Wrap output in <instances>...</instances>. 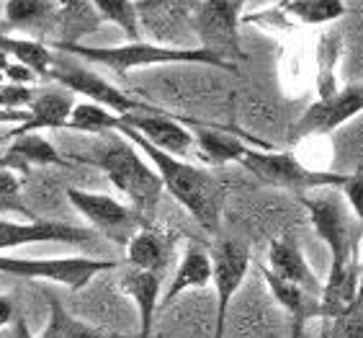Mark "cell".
<instances>
[{
  "instance_id": "1",
  "label": "cell",
  "mask_w": 363,
  "mask_h": 338,
  "mask_svg": "<svg viewBox=\"0 0 363 338\" xmlns=\"http://www.w3.org/2000/svg\"><path fill=\"white\" fill-rule=\"evenodd\" d=\"M116 132L129 137V140L150 158V163H152L155 170H157V176H160L162 186H165V191H168L183 209L189 212L196 225L209 235L217 233L219 225H222L224 199H227V186H224L222 178L206 168L191 165V163H186L183 158H175V156H170V153L157 150L155 145H150L137 129L129 127L124 119H121Z\"/></svg>"
},
{
  "instance_id": "2",
  "label": "cell",
  "mask_w": 363,
  "mask_h": 338,
  "mask_svg": "<svg viewBox=\"0 0 363 338\" xmlns=\"http://www.w3.org/2000/svg\"><path fill=\"white\" fill-rule=\"evenodd\" d=\"M77 160L104 170L106 178L113 183V189L126 199V205L134 207L145 219L160 205L165 186L157 170L142 158V150L121 132L101 134V140L93 145L91 153L77 156Z\"/></svg>"
},
{
  "instance_id": "3",
  "label": "cell",
  "mask_w": 363,
  "mask_h": 338,
  "mask_svg": "<svg viewBox=\"0 0 363 338\" xmlns=\"http://www.w3.org/2000/svg\"><path fill=\"white\" fill-rule=\"evenodd\" d=\"M52 50H65L85 62L104 65L108 70L126 75L137 67H157V65H209L219 70H232L230 65L201 47H170L157 42H126L119 47H85L83 42H55Z\"/></svg>"
},
{
  "instance_id": "4",
  "label": "cell",
  "mask_w": 363,
  "mask_h": 338,
  "mask_svg": "<svg viewBox=\"0 0 363 338\" xmlns=\"http://www.w3.org/2000/svg\"><path fill=\"white\" fill-rule=\"evenodd\" d=\"M119 266L113 258H93V256H60V258H18L0 256V274L18 276L28 282H49L62 287L85 289L101 274H108Z\"/></svg>"
},
{
  "instance_id": "5",
  "label": "cell",
  "mask_w": 363,
  "mask_h": 338,
  "mask_svg": "<svg viewBox=\"0 0 363 338\" xmlns=\"http://www.w3.org/2000/svg\"><path fill=\"white\" fill-rule=\"evenodd\" d=\"M245 170H250L258 181L276 186V189L296 191H325V189H340L345 183L348 173H333V170H315L299 163L291 153H273V150L250 148L247 156L240 163Z\"/></svg>"
},
{
  "instance_id": "6",
  "label": "cell",
  "mask_w": 363,
  "mask_h": 338,
  "mask_svg": "<svg viewBox=\"0 0 363 338\" xmlns=\"http://www.w3.org/2000/svg\"><path fill=\"white\" fill-rule=\"evenodd\" d=\"M301 205L307 207L315 233L325 240L330 251V266H342L361 258L363 227L350 214V207L335 197H304Z\"/></svg>"
},
{
  "instance_id": "7",
  "label": "cell",
  "mask_w": 363,
  "mask_h": 338,
  "mask_svg": "<svg viewBox=\"0 0 363 338\" xmlns=\"http://www.w3.org/2000/svg\"><path fill=\"white\" fill-rule=\"evenodd\" d=\"M240 11H242V3L238 0H201L194 13V23H191L199 47L219 57L230 67H235V62L242 60Z\"/></svg>"
},
{
  "instance_id": "8",
  "label": "cell",
  "mask_w": 363,
  "mask_h": 338,
  "mask_svg": "<svg viewBox=\"0 0 363 338\" xmlns=\"http://www.w3.org/2000/svg\"><path fill=\"white\" fill-rule=\"evenodd\" d=\"M65 197L88 219L91 230H96L98 235H104L106 240H111V243H116L121 248L129 246V240L147 222L134 207L108 197V194H101V191H85L70 186L65 191Z\"/></svg>"
},
{
  "instance_id": "9",
  "label": "cell",
  "mask_w": 363,
  "mask_h": 338,
  "mask_svg": "<svg viewBox=\"0 0 363 338\" xmlns=\"http://www.w3.org/2000/svg\"><path fill=\"white\" fill-rule=\"evenodd\" d=\"M57 83L62 85L65 91L77 93L85 101H93L98 106H106L108 111H113L116 116H129V114H162L165 109L155 104L140 101L137 96H129L121 88H116L113 83H108L106 78H101L98 72H93L91 67L83 65H70V67H57L49 72Z\"/></svg>"
},
{
  "instance_id": "10",
  "label": "cell",
  "mask_w": 363,
  "mask_h": 338,
  "mask_svg": "<svg viewBox=\"0 0 363 338\" xmlns=\"http://www.w3.org/2000/svg\"><path fill=\"white\" fill-rule=\"evenodd\" d=\"M214 261V292H217V325L214 338H224L227 331V312H230L232 297L242 287L245 276L250 271V248L240 240H219L211 251Z\"/></svg>"
},
{
  "instance_id": "11",
  "label": "cell",
  "mask_w": 363,
  "mask_h": 338,
  "mask_svg": "<svg viewBox=\"0 0 363 338\" xmlns=\"http://www.w3.org/2000/svg\"><path fill=\"white\" fill-rule=\"evenodd\" d=\"M96 235L91 227H77L57 219H8L0 217V254L36 243H62V246H88Z\"/></svg>"
},
{
  "instance_id": "12",
  "label": "cell",
  "mask_w": 363,
  "mask_h": 338,
  "mask_svg": "<svg viewBox=\"0 0 363 338\" xmlns=\"http://www.w3.org/2000/svg\"><path fill=\"white\" fill-rule=\"evenodd\" d=\"M363 111V85L350 83L337 88L333 96H322L296 121V132L301 137L309 134H330L333 129L348 124L353 116Z\"/></svg>"
},
{
  "instance_id": "13",
  "label": "cell",
  "mask_w": 363,
  "mask_h": 338,
  "mask_svg": "<svg viewBox=\"0 0 363 338\" xmlns=\"http://www.w3.org/2000/svg\"><path fill=\"white\" fill-rule=\"evenodd\" d=\"M121 119L132 129H137L150 145L162 150V153H170V156H175V158H186L196 150L194 132H191L189 127H183L170 111L129 114V116H121Z\"/></svg>"
},
{
  "instance_id": "14",
  "label": "cell",
  "mask_w": 363,
  "mask_h": 338,
  "mask_svg": "<svg viewBox=\"0 0 363 338\" xmlns=\"http://www.w3.org/2000/svg\"><path fill=\"white\" fill-rule=\"evenodd\" d=\"M175 251V238L170 230L157 225H145L137 230L129 246L124 248L126 263L129 268H140V271H152V274H165L173 261Z\"/></svg>"
},
{
  "instance_id": "15",
  "label": "cell",
  "mask_w": 363,
  "mask_h": 338,
  "mask_svg": "<svg viewBox=\"0 0 363 338\" xmlns=\"http://www.w3.org/2000/svg\"><path fill=\"white\" fill-rule=\"evenodd\" d=\"M194 124V140H196V153L201 160H206L209 165H230V163H242V158L247 156V150L252 145H258L260 150H271V145L266 142H255L250 137H240L235 132H224V129L203 127V124Z\"/></svg>"
},
{
  "instance_id": "16",
  "label": "cell",
  "mask_w": 363,
  "mask_h": 338,
  "mask_svg": "<svg viewBox=\"0 0 363 338\" xmlns=\"http://www.w3.org/2000/svg\"><path fill=\"white\" fill-rule=\"evenodd\" d=\"M214 282V261H211V251L189 240V246L183 251L181 263L175 268L173 279H170L168 289L162 292V307H170V305L183 295V292H191V289H203Z\"/></svg>"
},
{
  "instance_id": "17",
  "label": "cell",
  "mask_w": 363,
  "mask_h": 338,
  "mask_svg": "<svg viewBox=\"0 0 363 338\" xmlns=\"http://www.w3.org/2000/svg\"><path fill=\"white\" fill-rule=\"evenodd\" d=\"M119 289L140 310V338H150L155 328V315L162 307V276L152 271L129 268L121 276Z\"/></svg>"
},
{
  "instance_id": "18",
  "label": "cell",
  "mask_w": 363,
  "mask_h": 338,
  "mask_svg": "<svg viewBox=\"0 0 363 338\" xmlns=\"http://www.w3.org/2000/svg\"><path fill=\"white\" fill-rule=\"evenodd\" d=\"M13 137L16 140L11 142V148L0 156V168H11L16 173H28L31 165H60V168L70 165V160L39 132L13 134Z\"/></svg>"
},
{
  "instance_id": "19",
  "label": "cell",
  "mask_w": 363,
  "mask_h": 338,
  "mask_svg": "<svg viewBox=\"0 0 363 338\" xmlns=\"http://www.w3.org/2000/svg\"><path fill=\"white\" fill-rule=\"evenodd\" d=\"M268 268L276 271L279 276L289 279V282L299 284L301 289H307L309 295L322 297V287L312 266L307 263L301 248L294 243L291 238H273L268 246Z\"/></svg>"
},
{
  "instance_id": "20",
  "label": "cell",
  "mask_w": 363,
  "mask_h": 338,
  "mask_svg": "<svg viewBox=\"0 0 363 338\" xmlns=\"http://www.w3.org/2000/svg\"><path fill=\"white\" fill-rule=\"evenodd\" d=\"M258 271L266 279L268 289H271L273 300L289 312L291 317V328H307L309 320H320V297L309 295L307 289H301L299 284L289 282L268 266H258Z\"/></svg>"
},
{
  "instance_id": "21",
  "label": "cell",
  "mask_w": 363,
  "mask_h": 338,
  "mask_svg": "<svg viewBox=\"0 0 363 338\" xmlns=\"http://www.w3.org/2000/svg\"><path fill=\"white\" fill-rule=\"evenodd\" d=\"M72 96L65 91H42L28 106V119L21 127H13L11 134L42 132V129H67V121L72 116Z\"/></svg>"
},
{
  "instance_id": "22",
  "label": "cell",
  "mask_w": 363,
  "mask_h": 338,
  "mask_svg": "<svg viewBox=\"0 0 363 338\" xmlns=\"http://www.w3.org/2000/svg\"><path fill=\"white\" fill-rule=\"evenodd\" d=\"M6 23L16 31H39L47 34L60 26L57 0H8L3 8Z\"/></svg>"
},
{
  "instance_id": "23",
  "label": "cell",
  "mask_w": 363,
  "mask_h": 338,
  "mask_svg": "<svg viewBox=\"0 0 363 338\" xmlns=\"http://www.w3.org/2000/svg\"><path fill=\"white\" fill-rule=\"evenodd\" d=\"M47 305H49L47 323H44L42 333L36 338H140V333L137 336H124V333L101 331L96 325L85 323V320L72 315L57 297H49Z\"/></svg>"
},
{
  "instance_id": "24",
  "label": "cell",
  "mask_w": 363,
  "mask_h": 338,
  "mask_svg": "<svg viewBox=\"0 0 363 338\" xmlns=\"http://www.w3.org/2000/svg\"><path fill=\"white\" fill-rule=\"evenodd\" d=\"M0 52H6L11 60L31 67L36 75H49V72L55 70V55H52V47L42 44L39 39L0 34Z\"/></svg>"
},
{
  "instance_id": "25",
  "label": "cell",
  "mask_w": 363,
  "mask_h": 338,
  "mask_svg": "<svg viewBox=\"0 0 363 338\" xmlns=\"http://www.w3.org/2000/svg\"><path fill=\"white\" fill-rule=\"evenodd\" d=\"M60 6V28H62V42H80L85 34L98 31L104 18L98 16L93 0H57Z\"/></svg>"
},
{
  "instance_id": "26",
  "label": "cell",
  "mask_w": 363,
  "mask_h": 338,
  "mask_svg": "<svg viewBox=\"0 0 363 338\" xmlns=\"http://www.w3.org/2000/svg\"><path fill=\"white\" fill-rule=\"evenodd\" d=\"M281 11L289 16L291 23L325 26L345 16V3L342 0H284Z\"/></svg>"
},
{
  "instance_id": "27",
  "label": "cell",
  "mask_w": 363,
  "mask_h": 338,
  "mask_svg": "<svg viewBox=\"0 0 363 338\" xmlns=\"http://www.w3.org/2000/svg\"><path fill=\"white\" fill-rule=\"evenodd\" d=\"M93 6L104 21L113 23L124 31L126 42H140L142 39V18L137 0H93Z\"/></svg>"
},
{
  "instance_id": "28",
  "label": "cell",
  "mask_w": 363,
  "mask_h": 338,
  "mask_svg": "<svg viewBox=\"0 0 363 338\" xmlns=\"http://www.w3.org/2000/svg\"><path fill=\"white\" fill-rule=\"evenodd\" d=\"M121 116L108 111L106 106H98L93 101H80L72 109V116L67 121V129L72 132H85V134H106L119 129Z\"/></svg>"
},
{
  "instance_id": "29",
  "label": "cell",
  "mask_w": 363,
  "mask_h": 338,
  "mask_svg": "<svg viewBox=\"0 0 363 338\" xmlns=\"http://www.w3.org/2000/svg\"><path fill=\"white\" fill-rule=\"evenodd\" d=\"M0 214H18L23 219H34V212L23 202L21 173L11 168H0Z\"/></svg>"
},
{
  "instance_id": "30",
  "label": "cell",
  "mask_w": 363,
  "mask_h": 338,
  "mask_svg": "<svg viewBox=\"0 0 363 338\" xmlns=\"http://www.w3.org/2000/svg\"><path fill=\"white\" fill-rule=\"evenodd\" d=\"M36 99V88L21 83H3L0 85V109L8 111H28L31 101Z\"/></svg>"
},
{
  "instance_id": "31",
  "label": "cell",
  "mask_w": 363,
  "mask_h": 338,
  "mask_svg": "<svg viewBox=\"0 0 363 338\" xmlns=\"http://www.w3.org/2000/svg\"><path fill=\"white\" fill-rule=\"evenodd\" d=\"M342 197H345V205L350 207L353 217L358 219V225L363 227V170H353L345 176V183L340 186Z\"/></svg>"
},
{
  "instance_id": "32",
  "label": "cell",
  "mask_w": 363,
  "mask_h": 338,
  "mask_svg": "<svg viewBox=\"0 0 363 338\" xmlns=\"http://www.w3.org/2000/svg\"><path fill=\"white\" fill-rule=\"evenodd\" d=\"M340 338H363V289L348 310L337 317Z\"/></svg>"
},
{
  "instance_id": "33",
  "label": "cell",
  "mask_w": 363,
  "mask_h": 338,
  "mask_svg": "<svg viewBox=\"0 0 363 338\" xmlns=\"http://www.w3.org/2000/svg\"><path fill=\"white\" fill-rule=\"evenodd\" d=\"M3 75H6L8 83H21V85H31L39 75H36L31 67H26V65L16 62V60H11V62L3 67Z\"/></svg>"
},
{
  "instance_id": "34",
  "label": "cell",
  "mask_w": 363,
  "mask_h": 338,
  "mask_svg": "<svg viewBox=\"0 0 363 338\" xmlns=\"http://www.w3.org/2000/svg\"><path fill=\"white\" fill-rule=\"evenodd\" d=\"M18 320V312H16V302L8 295H0V328H13V323Z\"/></svg>"
},
{
  "instance_id": "35",
  "label": "cell",
  "mask_w": 363,
  "mask_h": 338,
  "mask_svg": "<svg viewBox=\"0 0 363 338\" xmlns=\"http://www.w3.org/2000/svg\"><path fill=\"white\" fill-rule=\"evenodd\" d=\"M26 119H28V111H8V109H0V124L21 127V124H23Z\"/></svg>"
},
{
  "instance_id": "36",
  "label": "cell",
  "mask_w": 363,
  "mask_h": 338,
  "mask_svg": "<svg viewBox=\"0 0 363 338\" xmlns=\"http://www.w3.org/2000/svg\"><path fill=\"white\" fill-rule=\"evenodd\" d=\"M13 338H34L31 336V331H28V325H26L23 317H18V320L13 323Z\"/></svg>"
},
{
  "instance_id": "37",
  "label": "cell",
  "mask_w": 363,
  "mask_h": 338,
  "mask_svg": "<svg viewBox=\"0 0 363 338\" xmlns=\"http://www.w3.org/2000/svg\"><path fill=\"white\" fill-rule=\"evenodd\" d=\"M291 338H304V328H291Z\"/></svg>"
},
{
  "instance_id": "38",
  "label": "cell",
  "mask_w": 363,
  "mask_h": 338,
  "mask_svg": "<svg viewBox=\"0 0 363 338\" xmlns=\"http://www.w3.org/2000/svg\"><path fill=\"white\" fill-rule=\"evenodd\" d=\"M3 83H6V75H3V72H0V85H3Z\"/></svg>"
},
{
  "instance_id": "39",
  "label": "cell",
  "mask_w": 363,
  "mask_h": 338,
  "mask_svg": "<svg viewBox=\"0 0 363 338\" xmlns=\"http://www.w3.org/2000/svg\"><path fill=\"white\" fill-rule=\"evenodd\" d=\"M361 271H363V246H361Z\"/></svg>"
},
{
  "instance_id": "40",
  "label": "cell",
  "mask_w": 363,
  "mask_h": 338,
  "mask_svg": "<svg viewBox=\"0 0 363 338\" xmlns=\"http://www.w3.org/2000/svg\"><path fill=\"white\" fill-rule=\"evenodd\" d=\"M238 3H242V6H245V0H238Z\"/></svg>"
},
{
  "instance_id": "41",
  "label": "cell",
  "mask_w": 363,
  "mask_h": 338,
  "mask_svg": "<svg viewBox=\"0 0 363 338\" xmlns=\"http://www.w3.org/2000/svg\"><path fill=\"white\" fill-rule=\"evenodd\" d=\"M361 3H363V0H361Z\"/></svg>"
}]
</instances>
